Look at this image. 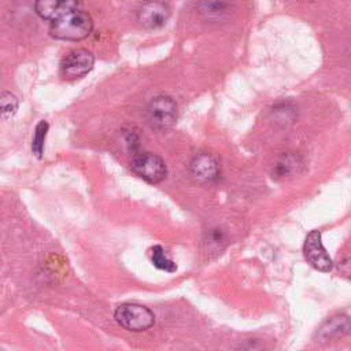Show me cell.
<instances>
[{
  "label": "cell",
  "mask_w": 351,
  "mask_h": 351,
  "mask_svg": "<svg viewBox=\"0 0 351 351\" xmlns=\"http://www.w3.org/2000/svg\"><path fill=\"white\" fill-rule=\"evenodd\" d=\"M339 271H341L344 276H351V258H346L339 265Z\"/></svg>",
  "instance_id": "cell-16"
},
{
  "label": "cell",
  "mask_w": 351,
  "mask_h": 351,
  "mask_svg": "<svg viewBox=\"0 0 351 351\" xmlns=\"http://www.w3.org/2000/svg\"><path fill=\"white\" fill-rule=\"evenodd\" d=\"M93 29V21L88 12L74 10L51 22L49 33L63 41H80L86 38Z\"/></svg>",
  "instance_id": "cell-1"
},
{
  "label": "cell",
  "mask_w": 351,
  "mask_h": 351,
  "mask_svg": "<svg viewBox=\"0 0 351 351\" xmlns=\"http://www.w3.org/2000/svg\"><path fill=\"white\" fill-rule=\"evenodd\" d=\"M78 0H36L34 10L45 21H56L60 16L77 10Z\"/></svg>",
  "instance_id": "cell-10"
},
{
  "label": "cell",
  "mask_w": 351,
  "mask_h": 351,
  "mask_svg": "<svg viewBox=\"0 0 351 351\" xmlns=\"http://www.w3.org/2000/svg\"><path fill=\"white\" fill-rule=\"evenodd\" d=\"M303 252H304V258L314 269L324 273H328L332 270L333 262L322 244V236L319 230L314 229L306 236L304 244H303Z\"/></svg>",
  "instance_id": "cell-6"
},
{
  "label": "cell",
  "mask_w": 351,
  "mask_h": 351,
  "mask_svg": "<svg viewBox=\"0 0 351 351\" xmlns=\"http://www.w3.org/2000/svg\"><path fill=\"white\" fill-rule=\"evenodd\" d=\"M151 261H152V265L159 270H165L167 273H174L177 270V265L166 255V251L163 250L162 245L152 247Z\"/></svg>",
  "instance_id": "cell-13"
},
{
  "label": "cell",
  "mask_w": 351,
  "mask_h": 351,
  "mask_svg": "<svg viewBox=\"0 0 351 351\" xmlns=\"http://www.w3.org/2000/svg\"><path fill=\"white\" fill-rule=\"evenodd\" d=\"M191 174L200 182H213L219 177V165L217 159L207 152L197 154L189 163Z\"/></svg>",
  "instance_id": "cell-9"
},
{
  "label": "cell",
  "mask_w": 351,
  "mask_h": 351,
  "mask_svg": "<svg viewBox=\"0 0 351 351\" xmlns=\"http://www.w3.org/2000/svg\"><path fill=\"white\" fill-rule=\"evenodd\" d=\"M169 16L170 8L162 0H145L137 8V21L145 29L162 27Z\"/></svg>",
  "instance_id": "cell-7"
},
{
  "label": "cell",
  "mask_w": 351,
  "mask_h": 351,
  "mask_svg": "<svg viewBox=\"0 0 351 351\" xmlns=\"http://www.w3.org/2000/svg\"><path fill=\"white\" fill-rule=\"evenodd\" d=\"M18 97L7 90H3L0 95V107H1V118H11L18 110Z\"/></svg>",
  "instance_id": "cell-15"
},
{
  "label": "cell",
  "mask_w": 351,
  "mask_h": 351,
  "mask_svg": "<svg viewBox=\"0 0 351 351\" xmlns=\"http://www.w3.org/2000/svg\"><path fill=\"white\" fill-rule=\"evenodd\" d=\"M351 332V318L346 314H336L328 318L315 332L318 343L336 341Z\"/></svg>",
  "instance_id": "cell-8"
},
{
  "label": "cell",
  "mask_w": 351,
  "mask_h": 351,
  "mask_svg": "<svg viewBox=\"0 0 351 351\" xmlns=\"http://www.w3.org/2000/svg\"><path fill=\"white\" fill-rule=\"evenodd\" d=\"M48 128H49V125H48L47 121H40L36 126V130H34V136H33V140H32V151L38 159L44 154V144H45Z\"/></svg>",
  "instance_id": "cell-14"
},
{
  "label": "cell",
  "mask_w": 351,
  "mask_h": 351,
  "mask_svg": "<svg viewBox=\"0 0 351 351\" xmlns=\"http://www.w3.org/2000/svg\"><path fill=\"white\" fill-rule=\"evenodd\" d=\"M232 5L228 0H202L199 4V14L207 21H222L230 14Z\"/></svg>",
  "instance_id": "cell-12"
},
{
  "label": "cell",
  "mask_w": 351,
  "mask_h": 351,
  "mask_svg": "<svg viewBox=\"0 0 351 351\" xmlns=\"http://www.w3.org/2000/svg\"><path fill=\"white\" fill-rule=\"evenodd\" d=\"M132 171L149 184H159L167 176L165 160L152 152H143L134 155L130 162Z\"/></svg>",
  "instance_id": "cell-4"
},
{
  "label": "cell",
  "mask_w": 351,
  "mask_h": 351,
  "mask_svg": "<svg viewBox=\"0 0 351 351\" xmlns=\"http://www.w3.org/2000/svg\"><path fill=\"white\" fill-rule=\"evenodd\" d=\"M115 321L126 330L144 332L154 326V313L138 303H122L114 311Z\"/></svg>",
  "instance_id": "cell-2"
},
{
  "label": "cell",
  "mask_w": 351,
  "mask_h": 351,
  "mask_svg": "<svg viewBox=\"0 0 351 351\" xmlns=\"http://www.w3.org/2000/svg\"><path fill=\"white\" fill-rule=\"evenodd\" d=\"M178 115L177 103L166 95L154 97L145 110V118L152 129L163 130L174 125Z\"/></svg>",
  "instance_id": "cell-3"
},
{
  "label": "cell",
  "mask_w": 351,
  "mask_h": 351,
  "mask_svg": "<svg viewBox=\"0 0 351 351\" xmlns=\"http://www.w3.org/2000/svg\"><path fill=\"white\" fill-rule=\"evenodd\" d=\"M95 64V56L85 48L70 51L60 63V74L64 80H77L88 74Z\"/></svg>",
  "instance_id": "cell-5"
},
{
  "label": "cell",
  "mask_w": 351,
  "mask_h": 351,
  "mask_svg": "<svg viewBox=\"0 0 351 351\" xmlns=\"http://www.w3.org/2000/svg\"><path fill=\"white\" fill-rule=\"evenodd\" d=\"M302 158L295 152H285L280 155L274 163L273 174L276 178H285L298 174L302 170Z\"/></svg>",
  "instance_id": "cell-11"
},
{
  "label": "cell",
  "mask_w": 351,
  "mask_h": 351,
  "mask_svg": "<svg viewBox=\"0 0 351 351\" xmlns=\"http://www.w3.org/2000/svg\"><path fill=\"white\" fill-rule=\"evenodd\" d=\"M300 1H313V0H300Z\"/></svg>",
  "instance_id": "cell-17"
}]
</instances>
